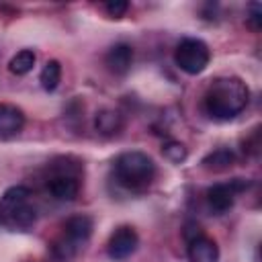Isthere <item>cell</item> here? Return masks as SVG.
<instances>
[{"label": "cell", "instance_id": "obj_6", "mask_svg": "<svg viewBox=\"0 0 262 262\" xmlns=\"http://www.w3.org/2000/svg\"><path fill=\"white\" fill-rule=\"evenodd\" d=\"M209 59H211V51L207 43L194 37L182 39L174 49V63L184 74H190V76L201 74L209 66Z\"/></svg>", "mask_w": 262, "mask_h": 262}, {"label": "cell", "instance_id": "obj_16", "mask_svg": "<svg viewBox=\"0 0 262 262\" xmlns=\"http://www.w3.org/2000/svg\"><path fill=\"white\" fill-rule=\"evenodd\" d=\"M162 154H164V158H166L168 162H172V164H180V162H184L186 156H188L184 143H180V141H166V143L162 145Z\"/></svg>", "mask_w": 262, "mask_h": 262}, {"label": "cell", "instance_id": "obj_9", "mask_svg": "<svg viewBox=\"0 0 262 262\" xmlns=\"http://www.w3.org/2000/svg\"><path fill=\"white\" fill-rule=\"evenodd\" d=\"M137 246H139L137 231L131 225H119L106 242V254H108L111 260L123 262V260H127L135 254Z\"/></svg>", "mask_w": 262, "mask_h": 262}, {"label": "cell", "instance_id": "obj_3", "mask_svg": "<svg viewBox=\"0 0 262 262\" xmlns=\"http://www.w3.org/2000/svg\"><path fill=\"white\" fill-rule=\"evenodd\" d=\"M115 180L131 190V192H143L156 178V164L154 160L143 151H123L113 162Z\"/></svg>", "mask_w": 262, "mask_h": 262}, {"label": "cell", "instance_id": "obj_18", "mask_svg": "<svg viewBox=\"0 0 262 262\" xmlns=\"http://www.w3.org/2000/svg\"><path fill=\"white\" fill-rule=\"evenodd\" d=\"M242 149H244V154L258 156V151H260V127H256V129L250 133V137H246V139L242 141Z\"/></svg>", "mask_w": 262, "mask_h": 262}, {"label": "cell", "instance_id": "obj_12", "mask_svg": "<svg viewBox=\"0 0 262 262\" xmlns=\"http://www.w3.org/2000/svg\"><path fill=\"white\" fill-rule=\"evenodd\" d=\"M94 129L100 135H104V137L117 135L123 129V117H121V113H117L115 108H102V111H98L96 117H94Z\"/></svg>", "mask_w": 262, "mask_h": 262}, {"label": "cell", "instance_id": "obj_2", "mask_svg": "<svg viewBox=\"0 0 262 262\" xmlns=\"http://www.w3.org/2000/svg\"><path fill=\"white\" fill-rule=\"evenodd\" d=\"M37 221V207L31 188L16 184L0 196V227L8 231H27Z\"/></svg>", "mask_w": 262, "mask_h": 262}, {"label": "cell", "instance_id": "obj_15", "mask_svg": "<svg viewBox=\"0 0 262 262\" xmlns=\"http://www.w3.org/2000/svg\"><path fill=\"white\" fill-rule=\"evenodd\" d=\"M59 80H61V66H59V61L57 59H49L43 66L41 74H39V82H41L43 90L53 92L59 86Z\"/></svg>", "mask_w": 262, "mask_h": 262}, {"label": "cell", "instance_id": "obj_13", "mask_svg": "<svg viewBox=\"0 0 262 262\" xmlns=\"http://www.w3.org/2000/svg\"><path fill=\"white\" fill-rule=\"evenodd\" d=\"M203 168L209 172H223L235 164V154L229 147H217L203 158Z\"/></svg>", "mask_w": 262, "mask_h": 262}, {"label": "cell", "instance_id": "obj_5", "mask_svg": "<svg viewBox=\"0 0 262 262\" xmlns=\"http://www.w3.org/2000/svg\"><path fill=\"white\" fill-rule=\"evenodd\" d=\"M92 217L90 215H72L66 219L63 227H61V235L55 237L51 242V254L53 258H57L59 262H68L72 260L90 239L92 235Z\"/></svg>", "mask_w": 262, "mask_h": 262}, {"label": "cell", "instance_id": "obj_17", "mask_svg": "<svg viewBox=\"0 0 262 262\" xmlns=\"http://www.w3.org/2000/svg\"><path fill=\"white\" fill-rule=\"evenodd\" d=\"M246 23L252 31H260L262 27V6L258 2H252L248 6V16H246Z\"/></svg>", "mask_w": 262, "mask_h": 262}, {"label": "cell", "instance_id": "obj_11", "mask_svg": "<svg viewBox=\"0 0 262 262\" xmlns=\"http://www.w3.org/2000/svg\"><path fill=\"white\" fill-rule=\"evenodd\" d=\"M131 63H133V49L127 43H115L104 55V66L115 76H125L131 70Z\"/></svg>", "mask_w": 262, "mask_h": 262}, {"label": "cell", "instance_id": "obj_10", "mask_svg": "<svg viewBox=\"0 0 262 262\" xmlns=\"http://www.w3.org/2000/svg\"><path fill=\"white\" fill-rule=\"evenodd\" d=\"M25 127V113L8 102H0V139L16 137Z\"/></svg>", "mask_w": 262, "mask_h": 262}, {"label": "cell", "instance_id": "obj_14", "mask_svg": "<svg viewBox=\"0 0 262 262\" xmlns=\"http://www.w3.org/2000/svg\"><path fill=\"white\" fill-rule=\"evenodd\" d=\"M37 61V55L33 49H20L16 55H12V59L8 61V70L14 74V76H25L33 70Z\"/></svg>", "mask_w": 262, "mask_h": 262}, {"label": "cell", "instance_id": "obj_4", "mask_svg": "<svg viewBox=\"0 0 262 262\" xmlns=\"http://www.w3.org/2000/svg\"><path fill=\"white\" fill-rule=\"evenodd\" d=\"M82 180V164L74 158H55L47 166L45 186L47 192L61 203H70L80 192Z\"/></svg>", "mask_w": 262, "mask_h": 262}, {"label": "cell", "instance_id": "obj_19", "mask_svg": "<svg viewBox=\"0 0 262 262\" xmlns=\"http://www.w3.org/2000/svg\"><path fill=\"white\" fill-rule=\"evenodd\" d=\"M127 8H129V4L125 0H113V2H106L104 4V10H106V14L111 18H121L127 12Z\"/></svg>", "mask_w": 262, "mask_h": 262}, {"label": "cell", "instance_id": "obj_7", "mask_svg": "<svg viewBox=\"0 0 262 262\" xmlns=\"http://www.w3.org/2000/svg\"><path fill=\"white\" fill-rule=\"evenodd\" d=\"M248 188H250V180H246V178H231L227 182L211 184L207 188V192H205V199H207V205L213 211V215H223V213H227L235 205V199L242 192H246Z\"/></svg>", "mask_w": 262, "mask_h": 262}, {"label": "cell", "instance_id": "obj_8", "mask_svg": "<svg viewBox=\"0 0 262 262\" xmlns=\"http://www.w3.org/2000/svg\"><path fill=\"white\" fill-rule=\"evenodd\" d=\"M188 262H219V246L213 237L205 235L199 225L190 223L184 229Z\"/></svg>", "mask_w": 262, "mask_h": 262}, {"label": "cell", "instance_id": "obj_1", "mask_svg": "<svg viewBox=\"0 0 262 262\" xmlns=\"http://www.w3.org/2000/svg\"><path fill=\"white\" fill-rule=\"evenodd\" d=\"M248 100L250 88L242 78L221 76L209 84L203 96V108L215 121H229L248 106Z\"/></svg>", "mask_w": 262, "mask_h": 262}]
</instances>
